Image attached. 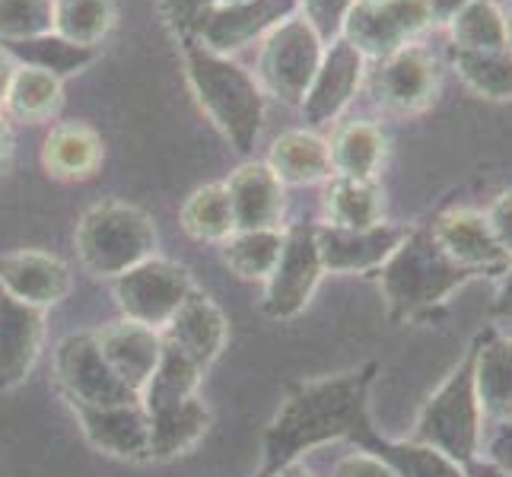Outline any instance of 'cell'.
<instances>
[{
  "mask_svg": "<svg viewBox=\"0 0 512 477\" xmlns=\"http://www.w3.org/2000/svg\"><path fill=\"white\" fill-rule=\"evenodd\" d=\"M376 376V363H366L353 373L312 379L296 385L280 404L271 427L261 439V471L268 477L277 468L299 462V455L319 449L334 439H363L369 433V385Z\"/></svg>",
  "mask_w": 512,
  "mask_h": 477,
  "instance_id": "1",
  "label": "cell"
},
{
  "mask_svg": "<svg viewBox=\"0 0 512 477\" xmlns=\"http://www.w3.org/2000/svg\"><path fill=\"white\" fill-rule=\"evenodd\" d=\"M185 77L204 115L236 153H252L264 121V93L258 80L233 58L201 45H182Z\"/></svg>",
  "mask_w": 512,
  "mask_h": 477,
  "instance_id": "2",
  "label": "cell"
},
{
  "mask_svg": "<svg viewBox=\"0 0 512 477\" xmlns=\"http://www.w3.org/2000/svg\"><path fill=\"white\" fill-rule=\"evenodd\" d=\"M474 274L455 264L427 229H411L398 249L379 268V290L392 318H417L443 306Z\"/></svg>",
  "mask_w": 512,
  "mask_h": 477,
  "instance_id": "3",
  "label": "cell"
},
{
  "mask_svg": "<svg viewBox=\"0 0 512 477\" xmlns=\"http://www.w3.org/2000/svg\"><path fill=\"white\" fill-rule=\"evenodd\" d=\"M77 255L93 277H121L156 255V226L147 210L128 201H99L77 223Z\"/></svg>",
  "mask_w": 512,
  "mask_h": 477,
  "instance_id": "4",
  "label": "cell"
},
{
  "mask_svg": "<svg viewBox=\"0 0 512 477\" xmlns=\"http://www.w3.org/2000/svg\"><path fill=\"white\" fill-rule=\"evenodd\" d=\"M411 439L439 449L458 465H468L481 455L484 414L478 404V392H474V347L430 395V401L423 404Z\"/></svg>",
  "mask_w": 512,
  "mask_h": 477,
  "instance_id": "5",
  "label": "cell"
},
{
  "mask_svg": "<svg viewBox=\"0 0 512 477\" xmlns=\"http://www.w3.org/2000/svg\"><path fill=\"white\" fill-rule=\"evenodd\" d=\"M325 42L303 16H290L261 39L255 80L264 96L284 105H299L322 64Z\"/></svg>",
  "mask_w": 512,
  "mask_h": 477,
  "instance_id": "6",
  "label": "cell"
},
{
  "mask_svg": "<svg viewBox=\"0 0 512 477\" xmlns=\"http://www.w3.org/2000/svg\"><path fill=\"white\" fill-rule=\"evenodd\" d=\"M115 299L128 322L163 331L185 299L198 290L185 264L172 258H147L137 268L115 277Z\"/></svg>",
  "mask_w": 512,
  "mask_h": 477,
  "instance_id": "7",
  "label": "cell"
},
{
  "mask_svg": "<svg viewBox=\"0 0 512 477\" xmlns=\"http://www.w3.org/2000/svg\"><path fill=\"white\" fill-rule=\"evenodd\" d=\"M433 26L423 0H357L347 13L341 39L366 61H382L414 45Z\"/></svg>",
  "mask_w": 512,
  "mask_h": 477,
  "instance_id": "8",
  "label": "cell"
},
{
  "mask_svg": "<svg viewBox=\"0 0 512 477\" xmlns=\"http://www.w3.org/2000/svg\"><path fill=\"white\" fill-rule=\"evenodd\" d=\"M322 274L325 264L319 245H315V226L293 223L284 229V249H280L271 277L264 280V315L274 322H287L299 315L319 290Z\"/></svg>",
  "mask_w": 512,
  "mask_h": 477,
  "instance_id": "9",
  "label": "cell"
},
{
  "mask_svg": "<svg viewBox=\"0 0 512 477\" xmlns=\"http://www.w3.org/2000/svg\"><path fill=\"white\" fill-rule=\"evenodd\" d=\"M55 373L70 401V408H74V404L112 408V404L140 401V395L131 392V388L115 376L109 360L102 357L93 331L67 334L55 350Z\"/></svg>",
  "mask_w": 512,
  "mask_h": 477,
  "instance_id": "10",
  "label": "cell"
},
{
  "mask_svg": "<svg viewBox=\"0 0 512 477\" xmlns=\"http://www.w3.org/2000/svg\"><path fill=\"white\" fill-rule=\"evenodd\" d=\"M369 93L379 109L392 115H420L439 93V64L417 42L379 61L369 77Z\"/></svg>",
  "mask_w": 512,
  "mask_h": 477,
  "instance_id": "11",
  "label": "cell"
},
{
  "mask_svg": "<svg viewBox=\"0 0 512 477\" xmlns=\"http://www.w3.org/2000/svg\"><path fill=\"white\" fill-rule=\"evenodd\" d=\"M363 74H366V58L357 48L347 45L344 39L328 42L322 64L315 70L303 102H299L306 125L309 128L331 125V121L350 105V99L357 96Z\"/></svg>",
  "mask_w": 512,
  "mask_h": 477,
  "instance_id": "12",
  "label": "cell"
},
{
  "mask_svg": "<svg viewBox=\"0 0 512 477\" xmlns=\"http://www.w3.org/2000/svg\"><path fill=\"white\" fill-rule=\"evenodd\" d=\"M408 226L395 223H376L366 229H341V226H315V245L325 271L331 274H360V271H379L392 258V252L408 239Z\"/></svg>",
  "mask_w": 512,
  "mask_h": 477,
  "instance_id": "13",
  "label": "cell"
},
{
  "mask_svg": "<svg viewBox=\"0 0 512 477\" xmlns=\"http://www.w3.org/2000/svg\"><path fill=\"white\" fill-rule=\"evenodd\" d=\"M299 10V0H242V4H220L207 16L194 45L233 58V51L264 39L274 26Z\"/></svg>",
  "mask_w": 512,
  "mask_h": 477,
  "instance_id": "14",
  "label": "cell"
},
{
  "mask_svg": "<svg viewBox=\"0 0 512 477\" xmlns=\"http://www.w3.org/2000/svg\"><path fill=\"white\" fill-rule=\"evenodd\" d=\"M430 233L439 242V249L455 264H462L465 271H471L474 277L506 271L509 255L503 252L497 236H493V229L481 210H471V207L446 210L443 217H436Z\"/></svg>",
  "mask_w": 512,
  "mask_h": 477,
  "instance_id": "15",
  "label": "cell"
},
{
  "mask_svg": "<svg viewBox=\"0 0 512 477\" xmlns=\"http://www.w3.org/2000/svg\"><path fill=\"white\" fill-rule=\"evenodd\" d=\"M45 312L0 287V392L23 385L39 360Z\"/></svg>",
  "mask_w": 512,
  "mask_h": 477,
  "instance_id": "16",
  "label": "cell"
},
{
  "mask_svg": "<svg viewBox=\"0 0 512 477\" xmlns=\"http://www.w3.org/2000/svg\"><path fill=\"white\" fill-rule=\"evenodd\" d=\"M83 436L99 452H109L128 462H150V414L144 401L112 404V408H86L74 404Z\"/></svg>",
  "mask_w": 512,
  "mask_h": 477,
  "instance_id": "17",
  "label": "cell"
},
{
  "mask_svg": "<svg viewBox=\"0 0 512 477\" xmlns=\"http://www.w3.org/2000/svg\"><path fill=\"white\" fill-rule=\"evenodd\" d=\"M93 334L99 341L102 357L115 369V376L125 382L131 392L144 395V388L150 376L156 373V363H160V353H163L160 331L121 318V322L105 325Z\"/></svg>",
  "mask_w": 512,
  "mask_h": 477,
  "instance_id": "18",
  "label": "cell"
},
{
  "mask_svg": "<svg viewBox=\"0 0 512 477\" xmlns=\"http://www.w3.org/2000/svg\"><path fill=\"white\" fill-rule=\"evenodd\" d=\"M226 334H229V325H226L223 309L207 293L194 290L185 299V306L172 315V322L160 331V338L172 344L175 350H182L185 357L194 360L201 369H207L226 347Z\"/></svg>",
  "mask_w": 512,
  "mask_h": 477,
  "instance_id": "19",
  "label": "cell"
},
{
  "mask_svg": "<svg viewBox=\"0 0 512 477\" xmlns=\"http://www.w3.org/2000/svg\"><path fill=\"white\" fill-rule=\"evenodd\" d=\"M226 194L229 207H233L236 229H280V217H284V182L268 169V163H242L233 175H229Z\"/></svg>",
  "mask_w": 512,
  "mask_h": 477,
  "instance_id": "20",
  "label": "cell"
},
{
  "mask_svg": "<svg viewBox=\"0 0 512 477\" xmlns=\"http://www.w3.org/2000/svg\"><path fill=\"white\" fill-rule=\"evenodd\" d=\"M0 287L35 309L58 306L70 293V268L48 252H10L0 258Z\"/></svg>",
  "mask_w": 512,
  "mask_h": 477,
  "instance_id": "21",
  "label": "cell"
},
{
  "mask_svg": "<svg viewBox=\"0 0 512 477\" xmlns=\"http://www.w3.org/2000/svg\"><path fill=\"white\" fill-rule=\"evenodd\" d=\"M474 392L493 427L512 420V338L506 334H487L474 344Z\"/></svg>",
  "mask_w": 512,
  "mask_h": 477,
  "instance_id": "22",
  "label": "cell"
},
{
  "mask_svg": "<svg viewBox=\"0 0 512 477\" xmlns=\"http://www.w3.org/2000/svg\"><path fill=\"white\" fill-rule=\"evenodd\" d=\"M264 163L284 185H315L328 182L334 175L328 140L306 128L284 131L280 137H274Z\"/></svg>",
  "mask_w": 512,
  "mask_h": 477,
  "instance_id": "23",
  "label": "cell"
},
{
  "mask_svg": "<svg viewBox=\"0 0 512 477\" xmlns=\"http://www.w3.org/2000/svg\"><path fill=\"white\" fill-rule=\"evenodd\" d=\"M102 163V137L83 125V121H67V125L51 128L42 147V166L48 175L64 182L90 179Z\"/></svg>",
  "mask_w": 512,
  "mask_h": 477,
  "instance_id": "24",
  "label": "cell"
},
{
  "mask_svg": "<svg viewBox=\"0 0 512 477\" xmlns=\"http://www.w3.org/2000/svg\"><path fill=\"white\" fill-rule=\"evenodd\" d=\"M147 414H150V458H156V462H169V458L191 452L210 427V411L198 395L172 404V408L147 411Z\"/></svg>",
  "mask_w": 512,
  "mask_h": 477,
  "instance_id": "25",
  "label": "cell"
},
{
  "mask_svg": "<svg viewBox=\"0 0 512 477\" xmlns=\"http://www.w3.org/2000/svg\"><path fill=\"white\" fill-rule=\"evenodd\" d=\"M325 223L341 229H366L385 223V194L376 179L331 175L325 188Z\"/></svg>",
  "mask_w": 512,
  "mask_h": 477,
  "instance_id": "26",
  "label": "cell"
},
{
  "mask_svg": "<svg viewBox=\"0 0 512 477\" xmlns=\"http://www.w3.org/2000/svg\"><path fill=\"white\" fill-rule=\"evenodd\" d=\"M61 105H64L61 77L32 64L16 67L7 102H4V112L10 118L26 121V125H39V121L55 118L61 112Z\"/></svg>",
  "mask_w": 512,
  "mask_h": 477,
  "instance_id": "27",
  "label": "cell"
},
{
  "mask_svg": "<svg viewBox=\"0 0 512 477\" xmlns=\"http://www.w3.org/2000/svg\"><path fill=\"white\" fill-rule=\"evenodd\" d=\"M118 20V0H51V32L80 48H99Z\"/></svg>",
  "mask_w": 512,
  "mask_h": 477,
  "instance_id": "28",
  "label": "cell"
},
{
  "mask_svg": "<svg viewBox=\"0 0 512 477\" xmlns=\"http://www.w3.org/2000/svg\"><path fill=\"white\" fill-rule=\"evenodd\" d=\"M331 169L347 179H376L385 159V134L373 121H347L331 140Z\"/></svg>",
  "mask_w": 512,
  "mask_h": 477,
  "instance_id": "29",
  "label": "cell"
},
{
  "mask_svg": "<svg viewBox=\"0 0 512 477\" xmlns=\"http://www.w3.org/2000/svg\"><path fill=\"white\" fill-rule=\"evenodd\" d=\"M201 376L204 369L188 360L182 350H175L172 344L163 341V353H160V363H156V373L150 376L144 395L147 411H163V408H172V404L179 401H188L198 395V385H201Z\"/></svg>",
  "mask_w": 512,
  "mask_h": 477,
  "instance_id": "30",
  "label": "cell"
},
{
  "mask_svg": "<svg viewBox=\"0 0 512 477\" xmlns=\"http://www.w3.org/2000/svg\"><path fill=\"white\" fill-rule=\"evenodd\" d=\"M223 245V264L242 280H268L284 249V229H236Z\"/></svg>",
  "mask_w": 512,
  "mask_h": 477,
  "instance_id": "31",
  "label": "cell"
},
{
  "mask_svg": "<svg viewBox=\"0 0 512 477\" xmlns=\"http://www.w3.org/2000/svg\"><path fill=\"white\" fill-rule=\"evenodd\" d=\"M182 229L198 242H226L236 233L233 207H229V194L223 182L194 188L182 204Z\"/></svg>",
  "mask_w": 512,
  "mask_h": 477,
  "instance_id": "32",
  "label": "cell"
},
{
  "mask_svg": "<svg viewBox=\"0 0 512 477\" xmlns=\"http://www.w3.org/2000/svg\"><path fill=\"white\" fill-rule=\"evenodd\" d=\"M4 51L10 58H16V64L51 70V74L61 80L70 74H80L83 67H90L96 61V48H80L55 32L35 35V39H26V42H7Z\"/></svg>",
  "mask_w": 512,
  "mask_h": 477,
  "instance_id": "33",
  "label": "cell"
},
{
  "mask_svg": "<svg viewBox=\"0 0 512 477\" xmlns=\"http://www.w3.org/2000/svg\"><path fill=\"white\" fill-rule=\"evenodd\" d=\"M455 74L481 99L506 102L512 99V55L503 51H455Z\"/></svg>",
  "mask_w": 512,
  "mask_h": 477,
  "instance_id": "34",
  "label": "cell"
},
{
  "mask_svg": "<svg viewBox=\"0 0 512 477\" xmlns=\"http://www.w3.org/2000/svg\"><path fill=\"white\" fill-rule=\"evenodd\" d=\"M455 51H503L506 48V10L490 0L471 4L449 23Z\"/></svg>",
  "mask_w": 512,
  "mask_h": 477,
  "instance_id": "35",
  "label": "cell"
},
{
  "mask_svg": "<svg viewBox=\"0 0 512 477\" xmlns=\"http://www.w3.org/2000/svg\"><path fill=\"white\" fill-rule=\"evenodd\" d=\"M366 443H369V452L385 458L398 477H468L465 465L452 462V458L439 449L414 443V439H408V443H388V439L366 436Z\"/></svg>",
  "mask_w": 512,
  "mask_h": 477,
  "instance_id": "36",
  "label": "cell"
},
{
  "mask_svg": "<svg viewBox=\"0 0 512 477\" xmlns=\"http://www.w3.org/2000/svg\"><path fill=\"white\" fill-rule=\"evenodd\" d=\"M51 32V0H0V45Z\"/></svg>",
  "mask_w": 512,
  "mask_h": 477,
  "instance_id": "37",
  "label": "cell"
},
{
  "mask_svg": "<svg viewBox=\"0 0 512 477\" xmlns=\"http://www.w3.org/2000/svg\"><path fill=\"white\" fill-rule=\"evenodd\" d=\"M160 16L169 26V32L182 45H191L198 39L201 26L207 23V16L220 7V0H160Z\"/></svg>",
  "mask_w": 512,
  "mask_h": 477,
  "instance_id": "38",
  "label": "cell"
},
{
  "mask_svg": "<svg viewBox=\"0 0 512 477\" xmlns=\"http://www.w3.org/2000/svg\"><path fill=\"white\" fill-rule=\"evenodd\" d=\"M357 0H299V16L322 35V42H334L341 39V29H344V20L347 13L353 10Z\"/></svg>",
  "mask_w": 512,
  "mask_h": 477,
  "instance_id": "39",
  "label": "cell"
},
{
  "mask_svg": "<svg viewBox=\"0 0 512 477\" xmlns=\"http://www.w3.org/2000/svg\"><path fill=\"white\" fill-rule=\"evenodd\" d=\"M331 477H398V474L376 452L360 449V452H350V455L338 458V465H334Z\"/></svg>",
  "mask_w": 512,
  "mask_h": 477,
  "instance_id": "40",
  "label": "cell"
},
{
  "mask_svg": "<svg viewBox=\"0 0 512 477\" xmlns=\"http://www.w3.org/2000/svg\"><path fill=\"white\" fill-rule=\"evenodd\" d=\"M484 217L493 229V236H497V242L503 245V252L512 258V188L503 191L500 198L487 207Z\"/></svg>",
  "mask_w": 512,
  "mask_h": 477,
  "instance_id": "41",
  "label": "cell"
},
{
  "mask_svg": "<svg viewBox=\"0 0 512 477\" xmlns=\"http://www.w3.org/2000/svg\"><path fill=\"white\" fill-rule=\"evenodd\" d=\"M487 462L497 465L506 477H512V420L493 427V436L487 443Z\"/></svg>",
  "mask_w": 512,
  "mask_h": 477,
  "instance_id": "42",
  "label": "cell"
},
{
  "mask_svg": "<svg viewBox=\"0 0 512 477\" xmlns=\"http://www.w3.org/2000/svg\"><path fill=\"white\" fill-rule=\"evenodd\" d=\"M468 4H471V0H423V7H427L430 20L439 23V26H449Z\"/></svg>",
  "mask_w": 512,
  "mask_h": 477,
  "instance_id": "43",
  "label": "cell"
},
{
  "mask_svg": "<svg viewBox=\"0 0 512 477\" xmlns=\"http://www.w3.org/2000/svg\"><path fill=\"white\" fill-rule=\"evenodd\" d=\"M16 58H10L4 48H0V109H4L7 102V93H10V83H13V74H16Z\"/></svg>",
  "mask_w": 512,
  "mask_h": 477,
  "instance_id": "44",
  "label": "cell"
},
{
  "mask_svg": "<svg viewBox=\"0 0 512 477\" xmlns=\"http://www.w3.org/2000/svg\"><path fill=\"white\" fill-rule=\"evenodd\" d=\"M493 312L497 315H512V258L503 271V287L497 293V303H493Z\"/></svg>",
  "mask_w": 512,
  "mask_h": 477,
  "instance_id": "45",
  "label": "cell"
},
{
  "mask_svg": "<svg viewBox=\"0 0 512 477\" xmlns=\"http://www.w3.org/2000/svg\"><path fill=\"white\" fill-rule=\"evenodd\" d=\"M465 474H468V477H506L497 465H490L487 458H484V462H481V458H474V462H468V465H465Z\"/></svg>",
  "mask_w": 512,
  "mask_h": 477,
  "instance_id": "46",
  "label": "cell"
},
{
  "mask_svg": "<svg viewBox=\"0 0 512 477\" xmlns=\"http://www.w3.org/2000/svg\"><path fill=\"white\" fill-rule=\"evenodd\" d=\"M10 153H13V134H10V125H7V118L0 115V169L7 166Z\"/></svg>",
  "mask_w": 512,
  "mask_h": 477,
  "instance_id": "47",
  "label": "cell"
},
{
  "mask_svg": "<svg viewBox=\"0 0 512 477\" xmlns=\"http://www.w3.org/2000/svg\"><path fill=\"white\" fill-rule=\"evenodd\" d=\"M268 477H315L303 462H290V465H284V468H277L274 474H268Z\"/></svg>",
  "mask_w": 512,
  "mask_h": 477,
  "instance_id": "48",
  "label": "cell"
},
{
  "mask_svg": "<svg viewBox=\"0 0 512 477\" xmlns=\"http://www.w3.org/2000/svg\"><path fill=\"white\" fill-rule=\"evenodd\" d=\"M506 51L512 55V7L506 10Z\"/></svg>",
  "mask_w": 512,
  "mask_h": 477,
  "instance_id": "49",
  "label": "cell"
},
{
  "mask_svg": "<svg viewBox=\"0 0 512 477\" xmlns=\"http://www.w3.org/2000/svg\"><path fill=\"white\" fill-rule=\"evenodd\" d=\"M490 4H497V7H506V4H512V0H490Z\"/></svg>",
  "mask_w": 512,
  "mask_h": 477,
  "instance_id": "50",
  "label": "cell"
},
{
  "mask_svg": "<svg viewBox=\"0 0 512 477\" xmlns=\"http://www.w3.org/2000/svg\"><path fill=\"white\" fill-rule=\"evenodd\" d=\"M220 4H242V0H220Z\"/></svg>",
  "mask_w": 512,
  "mask_h": 477,
  "instance_id": "51",
  "label": "cell"
}]
</instances>
